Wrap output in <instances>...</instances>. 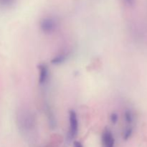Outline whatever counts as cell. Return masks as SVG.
<instances>
[{
    "label": "cell",
    "instance_id": "5b68a950",
    "mask_svg": "<svg viewBox=\"0 0 147 147\" xmlns=\"http://www.w3.org/2000/svg\"><path fill=\"white\" fill-rule=\"evenodd\" d=\"M37 68L39 70L38 82L40 86H44L46 84L49 78V69L48 67L45 63H41L38 65Z\"/></svg>",
    "mask_w": 147,
    "mask_h": 147
},
{
    "label": "cell",
    "instance_id": "9c48e42d",
    "mask_svg": "<svg viewBox=\"0 0 147 147\" xmlns=\"http://www.w3.org/2000/svg\"><path fill=\"white\" fill-rule=\"evenodd\" d=\"M134 132V129L132 127H128L126 128V129L124 130L123 133V139L124 140H129L131 137L132 134H133Z\"/></svg>",
    "mask_w": 147,
    "mask_h": 147
},
{
    "label": "cell",
    "instance_id": "ba28073f",
    "mask_svg": "<svg viewBox=\"0 0 147 147\" xmlns=\"http://www.w3.org/2000/svg\"><path fill=\"white\" fill-rule=\"evenodd\" d=\"M134 113H133L131 110H129V109H127V110L125 111L124 112V120L126 121V122L129 124H131L133 123V122L134 121Z\"/></svg>",
    "mask_w": 147,
    "mask_h": 147
},
{
    "label": "cell",
    "instance_id": "7c38bea8",
    "mask_svg": "<svg viewBox=\"0 0 147 147\" xmlns=\"http://www.w3.org/2000/svg\"><path fill=\"white\" fill-rule=\"evenodd\" d=\"M73 147H84L83 146V144L80 142H78V141H75L73 142Z\"/></svg>",
    "mask_w": 147,
    "mask_h": 147
},
{
    "label": "cell",
    "instance_id": "52a82bcc",
    "mask_svg": "<svg viewBox=\"0 0 147 147\" xmlns=\"http://www.w3.org/2000/svg\"><path fill=\"white\" fill-rule=\"evenodd\" d=\"M46 115H47V121H48L49 126L52 129H54L56 126V120L55 117V115L53 111H52V109H50V107L49 106H46Z\"/></svg>",
    "mask_w": 147,
    "mask_h": 147
},
{
    "label": "cell",
    "instance_id": "7a4b0ae2",
    "mask_svg": "<svg viewBox=\"0 0 147 147\" xmlns=\"http://www.w3.org/2000/svg\"><path fill=\"white\" fill-rule=\"evenodd\" d=\"M58 27L57 20L53 17H43L40 22V28L43 33L47 34H53Z\"/></svg>",
    "mask_w": 147,
    "mask_h": 147
},
{
    "label": "cell",
    "instance_id": "4fadbf2b",
    "mask_svg": "<svg viewBox=\"0 0 147 147\" xmlns=\"http://www.w3.org/2000/svg\"><path fill=\"white\" fill-rule=\"evenodd\" d=\"M126 4L129 6H133L134 4L135 0H124Z\"/></svg>",
    "mask_w": 147,
    "mask_h": 147
},
{
    "label": "cell",
    "instance_id": "8fae6325",
    "mask_svg": "<svg viewBox=\"0 0 147 147\" xmlns=\"http://www.w3.org/2000/svg\"><path fill=\"white\" fill-rule=\"evenodd\" d=\"M110 120L112 123L115 124V123H117L118 121H119V115L116 113H115V112H113V113H112L111 115Z\"/></svg>",
    "mask_w": 147,
    "mask_h": 147
},
{
    "label": "cell",
    "instance_id": "8992f818",
    "mask_svg": "<svg viewBox=\"0 0 147 147\" xmlns=\"http://www.w3.org/2000/svg\"><path fill=\"white\" fill-rule=\"evenodd\" d=\"M67 56H68V55L66 53H59L58 55L55 56L50 62H51L52 64L55 65H60L63 64L66 61Z\"/></svg>",
    "mask_w": 147,
    "mask_h": 147
},
{
    "label": "cell",
    "instance_id": "277c9868",
    "mask_svg": "<svg viewBox=\"0 0 147 147\" xmlns=\"http://www.w3.org/2000/svg\"><path fill=\"white\" fill-rule=\"evenodd\" d=\"M102 147H115V138L111 131L106 129L101 136Z\"/></svg>",
    "mask_w": 147,
    "mask_h": 147
},
{
    "label": "cell",
    "instance_id": "6da1fadb",
    "mask_svg": "<svg viewBox=\"0 0 147 147\" xmlns=\"http://www.w3.org/2000/svg\"><path fill=\"white\" fill-rule=\"evenodd\" d=\"M17 122L21 130L23 131H28L32 129L34 125V115H32V113L29 111H21L18 113Z\"/></svg>",
    "mask_w": 147,
    "mask_h": 147
},
{
    "label": "cell",
    "instance_id": "3957f363",
    "mask_svg": "<svg viewBox=\"0 0 147 147\" xmlns=\"http://www.w3.org/2000/svg\"><path fill=\"white\" fill-rule=\"evenodd\" d=\"M69 122H70V128L67 134V139L69 141H72L78 133V119L77 113L75 111L71 110L69 112Z\"/></svg>",
    "mask_w": 147,
    "mask_h": 147
},
{
    "label": "cell",
    "instance_id": "30bf717a",
    "mask_svg": "<svg viewBox=\"0 0 147 147\" xmlns=\"http://www.w3.org/2000/svg\"><path fill=\"white\" fill-rule=\"evenodd\" d=\"M15 0H0V4L4 7H9L14 4Z\"/></svg>",
    "mask_w": 147,
    "mask_h": 147
}]
</instances>
